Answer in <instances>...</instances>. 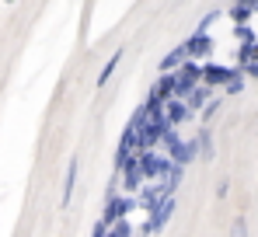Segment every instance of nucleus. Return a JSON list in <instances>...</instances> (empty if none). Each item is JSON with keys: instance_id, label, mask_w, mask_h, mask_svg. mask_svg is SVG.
<instances>
[{"instance_id": "1", "label": "nucleus", "mask_w": 258, "mask_h": 237, "mask_svg": "<svg viewBox=\"0 0 258 237\" xmlns=\"http://www.w3.org/2000/svg\"><path fill=\"white\" fill-rule=\"evenodd\" d=\"M136 206H140V199H133V196H115V199H108V206H105V216H101V220H105L108 227H115V223H122V220H126Z\"/></svg>"}, {"instance_id": "2", "label": "nucleus", "mask_w": 258, "mask_h": 237, "mask_svg": "<svg viewBox=\"0 0 258 237\" xmlns=\"http://www.w3.org/2000/svg\"><path fill=\"white\" fill-rule=\"evenodd\" d=\"M171 216H174V196H171V199H164V202L157 206V213H154V216H150V220L143 223V230H140V234H143V237L161 234V230L168 227V220H171Z\"/></svg>"}, {"instance_id": "3", "label": "nucleus", "mask_w": 258, "mask_h": 237, "mask_svg": "<svg viewBox=\"0 0 258 237\" xmlns=\"http://www.w3.org/2000/svg\"><path fill=\"white\" fill-rule=\"evenodd\" d=\"M192 115H196V112H192L185 101H178V98H174V101H164V122H168V129H178L181 122H188Z\"/></svg>"}, {"instance_id": "4", "label": "nucleus", "mask_w": 258, "mask_h": 237, "mask_svg": "<svg viewBox=\"0 0 258 237\" xmlns=\"http://www.w3.org/2000/svg\"><path fill=\"white\" fill-rule=\"evenodd\" d=\"M237 77H244V74H241V70H223V67H216V63H206V67H203V84H206V87H210V84H227V80L234 84Z\"/></svg>"}, {"instance_id": "5", "label": "nucleus", "mask_w": 258, "mask_h": 237, "mask_svg": "<svg viewBox=\"0 0 258 237\" xmlns=\"http://www.w3.org/2000/svg\"><path fill=\"white\" fill-rule=\"evenodd\" d=\"M164 199H171V196H164V189H161V185H147V189L140 192V209H147V216H154V213H157V206H161Z\"/></svg>"}, {"instance_id": "6", "label": "nucleus", "mask_w": 258, "mask_h": 237, "mask_svg": "<svg viewBox=\"0 0 258 237\" xmlns=\"http://www.w3.org/2000/svg\"><path fill=\"white\" fill-rule=\"evenodd\" d=\"M185 63H188V49H185V45H178V49H171V52L161 60V74H178Z\"/></svg>"}, {"instance_id": "7", "label": "nucleus", "mask_w": 258, "mask_h": 237, "mask_svg": "<svg viewBox=\"0 0 258 237\" xmlns=\"http://www.w3.org/2000/svg\"><path fill=\"white\" fill-rule=\"evenodd\" d=\"M77 171H81V160L74 157L67 164V178H63V196H59V206H70L74 199V185H77Z\"/></svg>"}, {"instance_id": "8", "label": "nucleus", "mask_w": 258, "mask_h": 237, "mask_svg": "<svg viewBox=\"0 0 258 237\" xmlns=\"http://www.w3.org/2000/svg\"><path fill=\"white\" fill-rule=\"evenodd\" d=\"M185 49H188V60L196 63L199 56H210L213 52V39L210 35H192V39L185 42Z\"/></svg>"}, {"instance_id": "9", "label": "nucleus", "mask_w": 258, "mask_h": 237, "mask_svg": "<svg viewBox=\"0 0 258 237\" xmlns=\"http://www.w3.org/2000/svg\"><path fill=\"white\" fill-rule=\"evenodd\" d=\"M119 63H122V49H115V52L108 56V63L101 67V74H98V80H94V84H98V87H105V84L112 80V74H115V67H119Z\"/></svg>"}, {"instance_id": "10", "label": "nucleus", "mask_w": 258, "mask_h": 237, "mask_svg": "<svg viewBox=\"0 0 258 237\" xmlns=\"http://www.w3.org/2000/svg\"><path fill=\"white\" fill-rule=\"evenodd\" d=\"M185 105H188L192 112H196V108H206V105H210V87H206V84H199V87L185 98Z\"/></svg>"}, {"instance_id": "11", "label": "nucleus", "mask_w": 258, "mask_h": 237, "mask_svg": "<svg viewBox=\"0 0 258 237\" xmlns=\"http://www.w3.org/2000/svg\"><path fill=\"white\" fill-rule=\"evenodd\" d=\"M119 178H122V185H126L129 192H136V189H140V182H143V174H140V167H136V160L129 164V167L122 171V174H119Z\"/></svg>"}, {"instance_id": "12", "label": "nucleus", "mask_w": 258, "mask_h": 237, "mask_svg": "<svg viewBox=\"0 0 258 237\" xmlns=\"http://www.w3.org/2000/svg\"><path fill=\"white\" fill-rule=\"evenodd\" d=\"M251 14H255V4H234V7H230V18L237 21V28H244Z\"/></svg>"}, {"instance_id": "13", "label": "nucleus", "mask_w": 258, "mask_h": 237, "mask_svg": "<svg viewBox=\"0 0 258 237\" xmlns=\"http://www.w3.org/2000/svg\"><path fill=\"white\" fill-rule=\"evenodd\" d=\"M196 147H199V154H203V157H206V160L213 157V133H210L206 126H203V133L196 136Z\"/></svg>"}, {"instance_id": "14", "label": "nucleus", "mask_w": 258, "mask_h": 237, "mask_svg": "<svg viewBox=\"0 0 258 237\" xmlns=\"http://www.w3.org/2000/svg\"><path fill=\"white\" fill-rule=\"evenodd\" d=\"M220 108H223V101H220V98H213V101H210V105L203 108V115H199V118H203V126H206V122H210V118H213Z\"/></svg>"}, {"instance_id": "15", "label": "nucleus", "mask_w": 258, "mask_h": 237, "mask_svg": "<svg viewBox=\"0 0 258 237\" xmlns=\"http://www.w3.org/2000/svg\"><path fill=\"white\" fill-rule=\"evenodd\" d=\"M230 237H248V220H244V216H237V220L230 223Z\"/></svg>"}, {"instance_id": "16", "label": "nucleus", "mask_w": 258, "mask_h": 237, "mask_svg": "<svg viewBox=\"0 0 258 237\" xmlns=\"http://www.w3.org/2000/svg\"><path fill=\"white\" fill-rule=\"evenodd\" d=\"M213 21H216V11H210V14H206V18L199 21V28H196V35H210V25H213Z\"/></svg>"}, {"instance_id": "17", "label": "nucleus", "mask_w": 258, "mask_h": 237, "mask_svg": "<svg viewBox=\"0 0 258 237\" xmlns=\"http://www.w3.org/2000/svg\"><path fill=\"white\" fill-rule=\"evenodd\" d=\"M237 39L244 42V45H255V32H251V28L244 25V28H237Z\"/></svg>"}, {"instance_id": "18", "label": "nucleus", "mask_w": 258, "mask_h": 237, "mask_svg": "<svg viewBox=\"0 0 258 237\" xmlns=\"http://www.w3.org/2000/svg\"><path fill=\"white\" fill-rule=\"evenodd\" d=\"M108 230H112V227H108L105 220H98V223H94V230H91V237H108Z\"/></svg>"}, {"instance_id": "19", "label": "nucleus", "mask_w": 258, "mask_h": 237, "mask_svg": "<svg viewBox=\"0 0 258 237\" xmlns=\"http://www.w3.org/2000/svg\"><path fill=\"white\" fill-rule=\"evenodd\" d=\"M241 87H244V77H237V80H234V84H227V94H237Z\"/></svg>"}, {"instance_id": "20", "label": "nucleus", "mask_w": 258, "mask_h": 237, "mask_svg": "<svg viewBox=\"0 0 258 237\" xmlns=\"http://www.w3.org/2000/svg\"><path fill=\"white\" fill-rule=\"evenodd\" d=\"M227 192H230V182H220V185H216V196L223 199V196H227Z\"/></svg>"}]
</instances>
